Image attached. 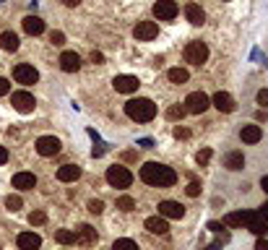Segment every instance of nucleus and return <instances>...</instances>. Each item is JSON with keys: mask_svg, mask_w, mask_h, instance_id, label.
Returning a JSON list of instances; mask_svg holds the SVG:
<instances>
[{"mask_svg": "<svg viewBox=\"0 0 268 250\" xmlns=\"http://www.w3.org/2000/svg\"><path fill=\"white\" fill-rule=\"evenodd\" d=\"M141 180L151 188H172L177 183V172L167 164H159V162H146L141 167Z\"/></svg>", "mask_w": 268, "mask_h": 250, "instance_id": "1", "label": "nucleus"}, {"mask_svg": "<svg viewBox=\"0 0 268 250\" xmlns=\"http://www.w3.org/2000/svg\"><path fill=\"white\" fill-rule=\"evenodd\" d=\"M125 115L130 120H135V123H151V120L156 117V104L151 102V99L138 96V99H130L125 104Z\"/></svg>", "mask_w": 268, "mask_h": 250, "instance_id": "2", "label": "nucleus"}, {"mask_svg": "<svg viewBox=\"0 0 268 250\" xmlns=\"http://www.w3.org/2000/svg\"><path fill=\"white\" fill-rule=\"evenodd\" d=\"M107 183H110L112 188H130V183H133V175H130V170L128 167H120V164H115L107 170Z\"/></svg>", "mask_w": 268, "mask_h": 250, "instance_id": "3", "label": "nucleus"}, {"mask_svg": "<svg viewBox=\"0 0 268 250\" xmlns=\"http://www.w3.org/2000/svg\"><path fill=\"white\" fill-rule=\"evenodd\" d=\"M209 60V47L203 42H188L185 47V63H193V65H203Z\"/></svg>", "mask_w": 268, "mask_h": 250, "instance_id": "4", "label": "nucleus"}, {"mask_svg": "<svg viewBox=\"0 0 268 250\" xmlns=\"http://www.w3.org/2000/svg\"><path fill=\"white\" fill-rule=\"evenodd\" d=\"M13 78H16L19 83H24V86H32V83L39 81V73H37L34 65L29 63H19L16 68H13Z\"/></svg>", "mask_w": 268, "mask_h": 250, "instance_id": "5", "label": "nucleus"}, {"mask_svg": "<svg viewBox=\"0 0 268 250\" xmlns=\"http://www.w3.org/2000/svg\"><path fill=\"white\" fill-rule=\"evenodd\" d=\"M177 3L174 0H156L154 3V16L159 19V21H172L174 16H177Z\"/></svg>", "mask_w": 268, "mask_h": 250, "instance_id": "6", "label": "nucleus"}, {"mask_svg": "<svg viewBox=\"0 0 268 250\" xmlns=\"http://www.w3.org/2000/svg\"><path fill=\"white\" fill-rule=\"evenodd\" d=\"M209 102L211 99L203 92H193V94H188V99H185V110L193 112V115H201V112L209 110Z\"/></svg>", "mask_w": 268, "mask_h": 250, "instance_id": "7", "label": "nucleus"}, {"mask_svg": "<svg viewBox=\"0 0 268 250\" xmlns=\"http://www.w3.org/2000/svg\"><path fill=\"white\" fill-rule=\"evenodd\" d=\"M133 37L138 42H151L159 37V26L154 24V21H138V26L133 29Z\"/></svg>", "mask_w": 268, "mask_h": 250, "instance_id": "8", "label": "nucleus"}, {"mask_svg": "<svg viewBox=\"0 0 268 250\" xmlns=\"http://www.w3.org/2000/svg\"><path fill=\"white\" fill-rule=\"evenodd\" d=\"M258 219V211H237V214H227L224 224L227 227H250Z\"/></svg>", "mask_w": 268, "mask_h": 250, "instance_id": "9", "label": "nucleus"}, {"mask_svg": "<svg viewBox=\"0 0 268 250\" xmlns=\"http://www.w3.org/2000/svg\"><path fill=\"white\" fill-rule=\"evenodd\" d=\"M112 86H115V92H117V94H133V92H138L141 83H138L135 76H115Z\"/></svg>", "mask_w": 268, "mask_h": 250, "instance_id": "10", "label": "nucleus"}, {"mask_svg": "<svg viewBox=\"0 0 268 250\" xmlns=\"http://www.w3.org/2000/svg\"><path fill=\"white\" fill-rule=\"evenodd\" d=\"M11 104H13V110H19V112H32L34 110V96L29 94V92H13V96H11Z\"/></svg>", "mask_w": 268, "mask_h": 250, "instance_id": "11", "label": "nucleus"}, {"mask_svg": "<svg viewBox=\"0 0 268 250\" xmlns=\"http://www.w3.org/2000/svg\"><path fill=\"white\" fill-rule=\"evenodd\" d=\"M37 151L42 156H55L60 151V141L55 135H42V138H37Z\"/></svg>", "mask_w": 268, "mask_h": 250, "instance_id": "12", "label": "nucleus"}, {"mask_svg": "<svg viewBox=\"0 0 268 250\" xmlns=\"http://www.w3.org/2000/svg\"><path fill=\"white\" fill-rule=\"evenodd\" d=\"M19 250H39L42 248V237L37 232H21L16 237Z\"/></svg>", "mask_w": 268, "mask_h": 250, "instance_id": "13", "label": "nucleus"}, {"mask_svg": "<svg viewBox=\"0 0 268 250\" xmlns=\"http://www.w3.org/2000/svg\"><path fill=\"white\" fill-rule=\"evenodd\" d=\"M159 216H164V219H182V216H185V209H182L177 201H162V203H159Z\"/></svg>", "mask_w": 268, "mask_h": 250, "instance_id": "14", "label": "nucleus"}, {"mask_svg": "<svg viewBox=\"0 0 268 250\" xmlns=\"http://www.w3.org/2000/svg\"><path fill=\"white\" fill-rule=\"evenodd\" d=\"M13 188H19V191H34L37 177L32 172H16V175H13Z\"/></svg>", "mask_w": 268, "mask_h": 250, "instance_id": "15", "label": "nucleus"}, {"mask_svg": "<svg viewBox=\"0 0 268 250\" xmlns=\"http://www.w3.org/2000/svg\"><path fill=\"white\" fill-rule=\"evenodd\" d=\"M185 19L193 26H203L206 24V13L201 11V5H198V3H188L185 5Z\"/></svg>", "mask_w": 268, "mask_h": 250, "instance_id": "16", "label": "nucleus"}, {"mask_svg": "<svg viewBox=\"0 0 268 250\" xmlns=\"http://www.w3.org/2000/svg\"><path fill=\"white\" fill-rule=\"evenodd\" d=\"M78 177H81V167H76V164H63L57 170V180H60V183H76Z\"/></svg>", "mask_w": 268, "mask_h": 250, "instance_id": "17", "label": "nucleus"}, {"mask_svg": "<svg viewBox=\"0 0 268 250\" xmlns=\"http://www.w3.org/2000/svg\"><path fill=\"white\" fill-rule=\"evenodd\" d=\"M76 242H81V245H94L96 242V230L89 224H81L78 230H76Z\"/></svg>", "mask_w": 268, "mask_h": 250, "instance_id": "18", "label": "nucleus"}, {"mask_svg": "<svg viewBox=\"0 0 268 250\" xmlns=\"http://www.w3.org/2000/svg\"><path fill=\"white\" fill-rule=\"evenodd\" d=\"M211 102H213V107H216L219 112H234V99L227 92H216Z\"/></svg>", "mask_w": 268, "mask_h": 250, "instance_id": "19", "label": "nucleus"}, {"mask_svg": "<svg viewBox=\"0 0 268 250\" xmlns=\"http://www.w3.org/2000/svg\"><path fill=\"white\" fill-rule=\"evenodd\" d=\"M60 68H63L65 73H76L81 68V58L76 55V52H63V55H60Z\"/></svg>", "mask_w": 268, "mask_h": 250, "instance_id": "20", "label": "nucleus"}, {"mask_svg": "<svg viewBox=\"0 0 268 250\" xmlns=\"http://www.w3.org/2000/svg\"><path fill=\"white\" fill-rule=\"evenodd\" d=\"M146 230L151 234H167V232H170V224H167L164 216H149L146 219Z\"/></svg>", "mask_w": 268, "mask_h": 250, "instance_id": "21", "label": "nucleus"}, {"mask_svg": "<svg viewBox=\"0 0 268 250\" xmlns=\"http://www.w3.org/2000/svg\"><path fill=\"white\" fill-rule=\"evenodd\" d=\"M240 138L245 143H258L260 138H263V131H260V125H242Z\"/></svg>", "mask_w": 268, "mask_h": 250, "instance_id": "22", "label": "nucleus"}, {"mask_svg": "<svg viewBox=\"0 0 268 250\" xmlns=\"http://www.w3.org/2000/svg\"><path fill=\"white\" fill-rule=\"evenodd\" d=\"M24 32L32 34V37L42 34V32H44V21H42L39 16H26V19H24Z\"/></svg>", "mask_w": 268, "mask_h": 250, "instance_id": "23", "label": "nucleus"}, {"mask_svg": "<svg viewBox=\"0 0 268 250\" xmlns=\"http://www.w3.org/2000/svg\"><path fill=\"white\" fill-rule=\"evenodd\" d=\"M224 167H227V170H232V172L242 170V167H245V156H242V151H229V154L224 156Z\"/></svg>", "mask_w": 268, "mask_h": 250, "instance_id": "24", "label": "nucleus"}, {"mask_svg": "<svg viewBox=\"0 0 268 250\" xmlns=\"http://www.w3.org/2000/svg\"><path fill=\"white\" fill-rule=\"evenodd\" d=\"M0 47L8 50V52H16L19 50V37L13 32H3V34H0Z\"/></svg>", "mask_w": 268, "mask_h": 250, "instance_id": "25", "label": "nucleus"}, {"mask_svg": "<svg viewBox=\"0 0 268 250\" xmlns=\"http://www.w3.org/2000/svg\"><path fill=\"white\" fill-rule=\"evenodd\" d=\"M167 78H170L172 83H185L190 78V73L185 71V68H170V71H167Z\"/></svg>", "mask_w": 268, "mask_h": 250, "instance_id": "26", "label": "nucleus"}, {"mask_svg": "<svg viewBox=\"0 0 268 250\" xmlns=\"http://www.w3.org/2000/svg\"><path fill=\"white\" fill-rule=\"evenodd\" d=\"M248 230L252 232V234H258V237H266V234H268V222H263V219H255V222H252L250 227H248Z\"/></svg>", "mask_w": 268, "mask_h": 250, "instance_id": "27", "label": "nucleus"}, {"mask_svg": "<svg viewBox=\"0 0 268 250\" xmlns=\"http://www.w3.org/2000/svg\"><path fill=\"white\" fill-rule=\"evenodd\" d=\"M55 240L60 242V245H73V242H76V232H71V230H57V232H55Z\"/></svg>", "mask_w": 268, "mask_h": 250, "instance_id": "28", "label": "nucleus"}, {"mask_svg": "<svg viewBox=\"0 0 268 250\" xmlns=\"http://www.w3.org/2000/svg\"><path fill=\"white\" fill-rule=\"evenodd\" d=\"M112 250H138V245H135L133 240H128V237H120V240H115Z\"/></svg>", "mask_w": 268, "mask_h": 250, "instance_id": "29", "label": "nucleus"}, {"mask_svg": "<svg viewBox=\"0 0 268 250\" xmlns=\"http://www.w3.org/2000/svg\"><path fill=\"white\" fill-rule=\"evenodd\" d=\"M185 107H182V104H172V107L170 110H167V117H170V120H182V117H185Z\"/></svg>", "mask_w": 268, "mask_h": 250, "instance_id": "30", "label": "nucleus"}, {"mask_svg": "<svg viewBox=\"0 0 268 250\" xmlns=\"http://www.w3.org/2000/svg\"><path fill=\"white\" fill-rule=\"evenodd\" d=\"M44 222H47V214H44V211H32V214H29V224L32 227H39Z\"/></svg>", "mask_w": 268, "mask_h": 250, "instance_id": "31", "label": "nucleus"}, {"mask_svg": "<svg viewBox=\"0 0 268 250\" xmlns=\"http://www.w3.org/2000/svg\"><path fill=\"white\" fill-rule=\"evenodd\" d=\"M21 206H24L21 195H8V198H5V209H8V211H19Z\"/></svg>", "mask_w": 268, "mask_h": 250, "instance_id": "32", "label": "nucleus"}, {"mask_svg": "<svg viewBox=\"0 0 268 250\" xmlns=\"http://www.w3.org/2000/svg\"><path fill=\"white\" fill-rule=\"evenodd\" d=\"M117 209L120 211H133L135 209V201L130 198V195H122V198H117Z\"/></svg>", "mask_w": 268, "mask_h": 250, "instance_id": "33", "label": "nucleus"}, {"mask_svg": "<svg viewBox=\"0 0 268 250\" xmlns=\"http://www.w3.org/2000/svg\"><path fill=\"white\" fill-rule=\"evenodd\" d=\"M195 162L201 164V167H206V164H209V162H211V149H201V151H198Z\"/></svg>", "mask_w": 268, "mask_h": 250, "instance_id": "34", "label": "nucleus"}, {"mask_svg": "<svg viewBox=\"0 0 268 250\" xmlns=\"http://www.w3.org/2000/svg\"><path fill=\"white\" fill-rule=\"evenodd\" d=\"M89 211H91V214H102V211H104V203L99 201V198L89 201Z\"/></svg>", "mask_w": 268, "mask_h": 250, "instance_id": "35", "label": "nucleus"}, {"mask_svg": "<svg viewBox=\"0 0 268 250\" xmlns=\"http://www.w3.org/2000/svg\"><path fill=\"white\" fill-rule=\"evenodd\" d=\"M185 193L190 195V198H195V195L201 193V183H198V180H193V183H190V185L185 188Z\"/></svg>", "mask_w": 268, "mask_h": 250, "instance_id": "36", "label": "nucleus"}, {"mask_svg": "<svg viewBox=\"0 0 268 250\" xmlns=\"http://www.w3.org/2000/svg\"><path fill=\"white\" fill-rule=\"evenodd\" d=\"M50 42L60 47V44H65V34H63V32H52V34H50Z\"/></svg>", "mask_w": 268, "mask_h": 250, "instance_id": "37", "label": "nucleus"}, {"mask_svg": "<svg viewBox=\"0 0 268 250\" xmlns=\"http://www.w3.org/2000/svg\"><path fill=\"white\" fill-rule=\"evenodd\" d=\"M258 104H260V107H268V89H260V92H258Z\"/></svg>", "mask_w": 268, "mask_h": 250, "instance_id": "38", "label": "nucleus"}, {"mask_svg": "<svg viewBox=\"0 0 268 250\" xmlns=\"http://www.w3.org/2000/svg\"><path fill=\"white\" fill-rule=\"evenodd\" d=\"M8 92H11V83L5 81L3 76H0V96H5V94H8Z\"/></svg>", "mask_w": 268, "mask_h": 250, "instance_id": "39", "label": "nucleus"}, {"mask_svg": "<svg viewBox=\"0 0 268 250\" xmlns=\"http://www.w3.org/2000/svg\"><path fill=\"white\" fill-rule=\"evenodd\" d=\"M174 138H190L188 128H174Z\"/></svg>", "mask_w": 268, "mask_h": 250, "instance_id": "40", "label": "nucleus"}, {"mask_svg": "<svg viewBox=\"0 0 268 250\" xmlns=\"http://www.w3.org/2000/svg\"><path fill=\"white\" fill-rule=\"evenodd\" d=\"M258 216H260V219H263V222H268V201H266V203H263V206H260V209H258Z\"/></svg>", "mask_w": 268, "mask_h": 250, "instance_id": "41", "label": "nucleus"}, {"mask_svg": "<svg viewBox=\"0 0 268 250\" xmlns=\"http://www.w3.org/2000/svg\"><path fill=\"white\" fill-rule=\"evenodd\" d=\"M91 63L102 65V63H104V55H102V52H91Z\"/></svg>", "mask_w": 268, "mask_h": 250, "instance_id": "42", "label": "nucleus"}, {"mask_svg": "<svg viewBox=\"0 0 268 250\" xmlns=\"http://www.w3.org/2000/svg\"><path fill=\"white\" fill-rule=\"evenodd\" d=\"M209 230H211V232H216V234H221L224 224H219V222H209Z\"/></svg>", "mask_w": 268, "mask_h": 250, "instance_id": "43", "label": "nucleus"}, {"mask_svg": "<svg viewBox=\"0 0 268 250\" xmlns=\"http://www.w3.org/2000/svg\"><path fill=\"white\" fill-rule=\"evenodd\" d=\"M255 250H268V240H266V237H260V240L255 242Z\"/></svg>", "mask_w": 268, "mask_h": 250, "instance_id": "44", "label": "nucleus"}, {"mask_svg": "<svg viewBox=\"0 0 268 250\" xmlns=\"http://www.w3.org/2000/svg\"><path fill=\"white\" fill-rule=\"evenodd\" d=\"M5 162H8V149L0 146V164H5Z\"/></svg>", "mask_w": 268, "mask_h": 250, "instance_id": "45", "label": "nucleus"}, {"mask_svg": "<svg viewBox=\"0 0 268 250\" xmlns=\"http://www.w3.org/2000/svg\"><path fill=\"white\" fill-rule=\"evenodd\" d=\"M138 146H143V149H151V146H154V141H151V138H141V141H138Z\"/></svg>", "mask_w": 268, "mask_h": 250, "instance_id": "46", "label": "nucleus"}, {"mask_svg": "<svg viewBox=\"0 0 268 250\" xmlns=\"http://www.w3.org/2000/svg\"><path fill=\"white\" fill-rule=\"evenodd\" d=\"M63 3L68 5V8H76V5H78V3H81V0H63Z\"/></svg>", "mask_w": 268, "mask_h": 250, "instance_id": "47", "label": "nucleus"}, {"mask_svg": "<svg viewBox=\"0 0 268 250\" xmlns=\"http://www.w3.org/2000/svg\"><path fill=\"white\" fill-rule=\"evenodd\" d=\"M203 250H221V242H211V245L203 248Z\"/></svg>", "mask_w": 268, "mask_h": 250, "instance_id": "48", "label": "nucleus"}, {"mask_svg": "<svg viewBox=\"0 0 268 250\" xmlns=\"http://www.w3.org/2000/svg\"><path fill=\"white\" fill-rule=\"evenodd\" d=\"M260 188H263V191L268 193V177H263V180H260Z\"/></svg>", "mask_w": 268, "mask_h": 250, "instance_id": "49", "label": "nucleus"}]
</instances>
